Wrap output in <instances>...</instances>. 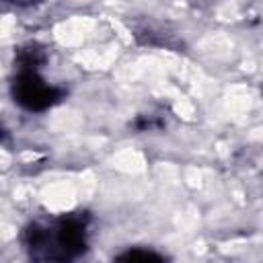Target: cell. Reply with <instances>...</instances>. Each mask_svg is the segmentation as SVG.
<instances>
[{
	"label": "cell",
	"mask_w": 263,
	"mask_h": 263,
	"mask_svg": "<svg viewBox=\"0 0 263 263\" xmlns=\"http://www.w3.org/2000/svg\"><path fill=\"white\" fill-rule=\"evenodd\" d=\"M92 216L88 212H68L31 220L21 232V245L33 261L68 263L86 255L90 247Z\"/></svg>",
	"instance_id": "cell-1"
},
{
	"label": "cell",
	"mask_w": 263,
	"mask_h": 263,
	"mask_svg": "<svg viewBox=\"0 0 263 263\" xmlns=\"http://www.w3.org/2000/svg\"><path fill=\"white\" fill-rule=\"evenodd\" d=\"M4 136H6V132H4V129H2V125H0V140H2Z\"/></svg>",
	"instance_id": "cell-5"
},
{
	"label": "cell",
	"mask_w": 263,
	"mask_h": 263,
	"mask_svg": "<svg viewBox=\"0 0 263 263\" xmlns=\"http://www.w3.org/2000/svg\"><path fill=\"white\" fill-rule=\"evenodd\" d=\"M2 2H6L10 6H16V8H31V6L39 4L41 0H2Z\"/></svg>",
	"instance_id": "cell-4"
},
{
	"label": "cell",
	"mask_w": 263,
	"mask_h": 263,
	"mask_svg": "<svg viewBox=\"0 0 263 263\" xmlns=\"http://www.w3.org/2000/svg\"><path fill=\"white\" fill-rule=\"evenodd\" d=\"M117 261H164V253L154 251L152 247H127L115 255Z\"/></svg>",
	"instance_id": "cell-3"
},
{
	"label": "cell",
	"mask_w": 263,
	"mask_h": 263,
	"mask_svg": "<svg viewBox=\"0 0 263 263\" xmlns=\"http://www.w3.org/2000/svg\"><path fill=\"white\" fill-rule=\"evenodd\" d=\"M47 62V53L43 45L29 41L21 45L14 53V72L10 76V97L14 105H18L27 113H45L60 105L68 90L60 84L49 82L41 68Z\"/></svg>",
	"instance_id": "cell-2"
}]
</instances>
